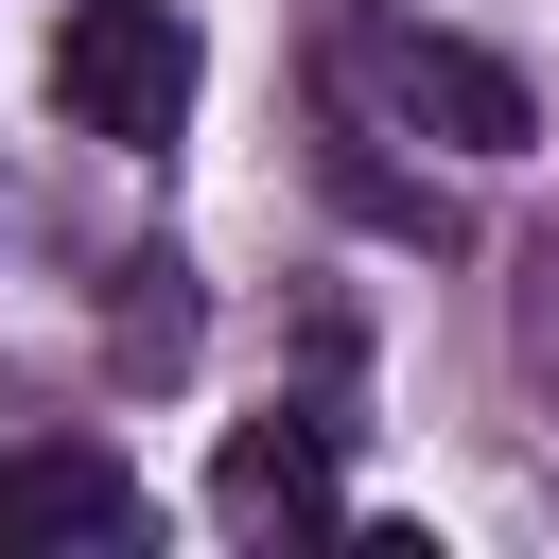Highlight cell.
Returning <instances> with one entry per match:
<instances>
[{
  "label": "cell",
  "mask_w": 559,
  "mask_h": 559,
  "mask_svg": "<svg viewBox=\"0 0 559 559\" xmlns=\"http://www.w3.org/2000/svg\"><path fill=\"white\" fill-rule=\"evenodd\" d=\"M122 542H157L140 454H105V437H35V454H0V559H122Z\"/></svg>",
  "instance_id": "obj_3"
},
{
  "label": "cell",
  "mask_w": 559,
  "mask_h": 559,
  "mask_svg": "<svg viewBox=\"0 0 559 559\" xmlns=\"http://www.w3.org/2000/svg\"><path fill=\"white\" fill-rule=\"evenodd\" d=\"M192 87H210L192 0H70V35H52V105H70L87 140L157 157V140H192Z\"/></svg>",
  "instance_id": "obj_2"
},
{
  "label": "cell",
  "mask_w": 559,
  "mask_h": 559,
  "mask_svg": "<svg viewBox=\"0 0 559 559\" xmlns=\"http://www.w3.org/2000/svg\"><path fill=\"white\" fill-rule=\"evenodd\" d=\"M210 507H227L245 542H332V524H349V489H332V419H227Z\"/></svg>",
  "instance_id": "obj_4"
},
{
  "label": "cell",
  "mask_w": 559,
  "mask_h": 559,
  "mask_svg": "<svg viewBox=\"0 0 559 559\" xmlns=\"http://www.w3.org/2000/svg\"><path fill=\"white\" fill-rule=\"evenodd\" d=\"M105 332H122V367H192V262H122Z\"/></svg>",
  "instance_id": "obj_5"
},
{
  "label": "cell",
  "mask_w": 559,
  "mask_h": 559,
  "mask_svg": "<svg viewBox=\"0 0 559 559\" xmlns=\"http://www.w3.org/2000/svg\"><path fill=\"white\" fill-rule=\"evenodd\" d=\"M332 70H349L402 140H437V157H524V140H542V87H524L507 52H472V35H437V17H332Z\"/></svg>",
  "instance_id": "obj_1"
}]
</instances>
